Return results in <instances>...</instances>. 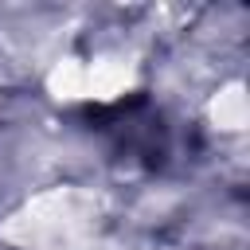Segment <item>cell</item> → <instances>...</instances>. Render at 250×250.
I'll return each instance as SVG.
<instances>
[{
  "label": "cell",
  "mask_w": 250,
  "mask_h": 250,
  "mask_svg": "<svg viewBox=\"0 0 250 250\" xmlns=\"http://www.w3.org/2000/svg\"><path fill=\"white\" fill-rule=\"evenodd\" d=\"M133 82V66L125 59H94L86 62V98H117L125 94V86Z\"/></svg>",
  "instance_id": "6da1fadb"
},
{
  "label": "cell",
  "mask_w": 250,
  "mask_h": 250,
  "mask_svg": "<svg viewBox=\"0 0 250 250\" xmlns=\"http://www.w3.org/2000/svg\"><path fill=\"white\" fill-rule=\"evenodd\" d=\"M211 121L219 129H230L238 133L246 121H250V102H246V90L234 82V86H223L215 98H211Z\"/></svg>",
  "instance_id": "7a4b0ae2"
},
{
  "label": "cell",
  "mask_w": 250,
  "mask_h": 250,
  "mask_svg": "<svg viewBox=\"0 0 250 250\" xmlns=\"http://www.w3.org/2000/svg\"><path fill=\"white\" fill-rule=\"evenodd\" d=\"M47 90L62 102H74V98H86V62L82 59H59L47 74Z\"/></svg>",
  "instance_id": "3957f363"
}]
</instances>
